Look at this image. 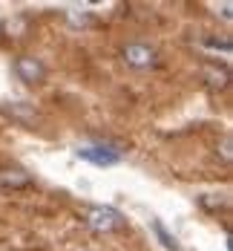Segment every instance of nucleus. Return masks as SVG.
I'll use <instances>...</instances> for the list:
<instances>
[{
    "mask_svg": "<svg viewBox=\"0 0 233 251\" xmlns=\"http://www.w3.org/2000/svg\"><path fill=\"white\" fill-rule=\"evenodd\" d=\"M84 226L89 231H95V234H115V231H121L127 226V220H124L121 211H115L109 205H89L84 211Z\"/></svg>",
    "mask_w": 233,
    "mask_h": 251,
    "instance_id": "f257e3e1",
    "label": "nucleus"
},
{
    "mask_svg": "<svg viewBox=\"0 0 233 251\" xmlns=\"http://www.w3.org/2000/svg\"><path fill=\"white\" fill-rule=\"evenodd\" d=\"M78 159L95 165V168H112L124 159V151L118 145H109V142H98V145H81L75 151Z\"/></svg>",
    "mask_w": 233,
    "mask_h": 251,
    "instance_id": "f03ea898",
    "label": "nucleus"
},
{
    "mask_svg": "<svg viewBox=\"0 0 233 251\" xmlns=\"http://www.w3.org/2000/svg\"><path fill=\"white\" fill-rule=\"evenodd\" d=\"M121 58L129 70H138V73H147V70H155L158 67V52L155 47L144 44V41H132L121 50Z\"/></svg>",
    "mask_w": 233,
    "mask_h": 251,
    "instance_id": "7ed1b4c3",
    "label": "nucleus"
},
{
    "mask_svg": "<svg viewBox=\"0 0 233 251\" xmlns=\"http://www.w3.org/2000/svg\"><path fill=\"white\" fill-rule=\"evenodd\" d=\"M12 70H15L18 81H23L26 87H38V84L46 81V64L41 58H35V55H18Z\"/></svg>",
    "mask_w": 233,
    "mask_h": 251,
    "instance_id": "20e7f679",
    "label": "nucleus"
},
{
    "mask_svg": "<svg viewBox=\"0 0 233 251\" xmlns=\"http://www.w3.org/2000/svg\"><path fill=\"white\" fill-rule=\"evenodd\" d=\"M202 75H205L207 87H213V90H225V87L231 84V73H228V67H219V64H205Z\"/></svg>",
    "mask_w": 233,
    "mask_h": 251,
    "instance_id": "39448f33",
    "label": "nucleus"
},
{
    "mask_svg": "<svg viewBox=\"0 0 233 251\" xmlns=\"http://www.w3.org/2000/svg\"><path fill=\"white\" fill-rule=\"evenodd\" d=\"M0 185L3 188H26V185H32V176L23 168H6V171H0Z\"/></svg>",
    "mask_w": 233,
    "mask_h": 251,
    "instance_id": "423d86ee",
    "label": "nucleus"
},
{
    "mask_svg": "<svg viewBox=\"0 0 233 251\" xmlns=\"http://www.w3.org/2000/svg\"><path fill=\"white\" fill-rule=\"evenodd\" d=\"M153 231H155V237H158V243H161L167 251H181L179 240H176V237L164 228V223H161V220H153Z\"/></svg>",
    "mask_w": 233,
    "mask_h": 251,
    "instance_id": "0eeeda50",
    "label": "nucleus"
},
{
    "mask_svg": "<svg viewBox=\"0 0 233 251\" xmlns=\"http://www.w3.org/2000/svg\"><path fill=\"white\" fill-rule=\"evenodd\" d=\"M207 50H222L225 52V55H231V38H225V41H216V38H210V41H207Z\"/></svg>",
    "mask_w": 233,
    "mask_h": 251,
    "instance_id": "6e6552de",
    "label": "nucleus"
},
{
    "mask_svg": "<svg viewBox=\"0 0 233 251\" xmlns=\"http://www.w3.org/2000/svg\"><path fill=\"white\" fill-rule=\"evenodd\" d=\"M231 145H233V139H231V136H225V139H222V159H225L228 165H231V159H233V153H231Z\"/></svg>",
    "mask_w": 233,
    "mask_h": 251,
    "instance_id": "1a4fd4ad",
    "label": "nucleus"
}]
</instances>
